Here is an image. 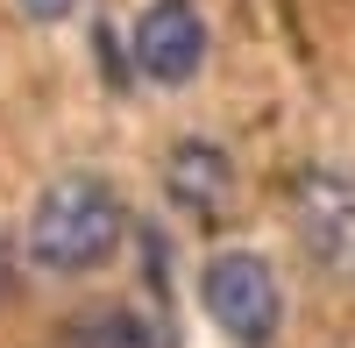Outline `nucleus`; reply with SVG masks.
I'll return each instance as SVG.
<instances>
[{
  "instance_id": "1",
  "label": "nucleus",
  "mask_w": 355,
  "mask_h": 348,
  "mask_svg": "<svg viewBox=\"0 0 355 348\" xmlns=\"http://www.w3.org/2000/svg\"><path fill=\"white\" fill-rule=\"evenodd\" d=\"M121 199L100 171L50 178V192L28 207V263L50 277H85L121 249Z\"/></svg>"
},
{
  "instance_id": "3",
  "label": "nucleus",
  "mask_w": 355,
  "mask_h": 348,
  "mask_svg": "<svg viewBox=\"0 0 355 348\" xmlns=\"http://www.w3.org/2000/svg\"><path fill=\"white\" fill-rule=\"evenodd\" d=\"M291 220H299V242L320 270L355 277V171L313 164L291 185Z\"/></svg>"
},
{
  "instance_id": "6",
  "label": "nucleus",
  "mask_w": 355,
  "mask_h": 348,
  "mask_svg": "<svg viewBox=\"0 0 355 348\" xmlns=\"http://www.w3.org/2000/svg\"><path fill=\"white\" fill-rule=\"evenodd\" d=\"M57 348H171V341H164L150 320H135V313L107 306V313H78Z\"/></svg>"
},
{
  "instance_id": "5",
  "label": "nucleus",
  "mask_w": 355,
  "mask_h": 348,
  "mask_svg": "<svg viewBox=\"0 0 355 348\" xmlns=\"http://www.w3.org/2000/svg\"><path fill=\"white\" fill-rule=\"evenodd\" d=\"M164 185H171L178 207L199 214V220H220L234 207V164L214 150V142H178L171 164H164Z\"/></svg>"
},
{
  "instance_id": "7",
  "label": "nucleus",
  "mask_w": 355,
  "mask_h": 348,
  "mask_svg": "<svg viewBox=\"0 0 355 348\" xmlns=\"http://www.w3.org/2000/svg\"><path fill=\"white\" fill-rule=\"evenodd\" d=\"M71 8H78V0H21V15H28V21H64Z\"/></svg>"
},
{
  "instance_id": "2",
  "label": "nucleus",
  "mask_w": 355,
  "mask_h": 348,
  "mask_svg": "<svg viewBox=\"0 0 355 348\" xmlns=\"http://www.w3.org/2000/svg\"><path fill=\"white\" fill-rule=\"evenodd\" d=\"M199 299L214 313V327L234 341V348H270L277 341V320H284V299H277V270L249 249H220L199 277Z\"/></svg>"
},
{
  "instance_id": "4",
  "label": "nucleus",
  "mask_w": 355,
  "mask_h": 348,
  "mask_svg": "<svg viewBox=\"0 0 355 348\" xmlns=\"http://www.w3.org/2000/svg\"><path fill=\"white\" fill-rule=\"evenodd\" d=\"M206 64V21L192 0H150L135 21V71L150 85H192Z\"/></svg>"
}]
</instances>
